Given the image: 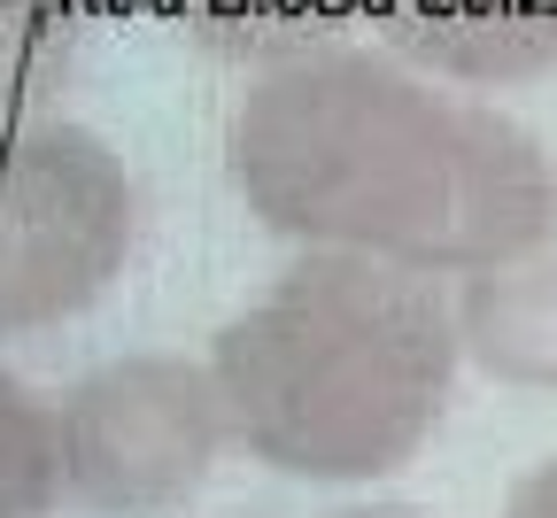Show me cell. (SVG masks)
I'll return each mask as SVG.
<instances>
[{
  "label": "cell",
  "mask_w": 557,
  "mask_h": 518,
  "mask_svg": "<svg viewBox=\"0 0 557 518\" xmlns=\"http://www.w3.org/2000/svg\"><path fill=\"white\" fill-rule=\"evenodd\" d=\"M101 0H0V124L47 116L86 54Z\"/></svg>",
  "instance_id": "ba28073f"
},
{
  "label": "cell",
  "mask_w": 557,
  "mask_h": 518,
  "mask_svg": "<svg viewBox=\"0 0 557 518\" xmlns=\"http://www.w3.org/2000/svg\"><path fill=\"white\" fill-rule=\"evenodd\" d=\"M101 9H139V0H101Z\"/></svg>",
  "instance_id": "7c38bea8"
},
{
  "label": "cell",
  "mask_w": 557,
  "mask_h": 518,
  "mask_svg": "<svg viewBox=\"0 0 557 518\" xmlns=\"http://www.w3.org/2000/svg\"><path fill=\"white\" fill-rule=\"evenodd\" d=\"M364 32L465 94H511L557 70V0H372Z\"/></svg>",
  "instance_id": "5b68a950"
},
{
  "label": "cell",
  "mask_w": 557,
  "mask_h": 518,
  "mask_svg": "<svg viewBox=\"0 0 557 518\" xmlns=\"http://www.w3.org/2000/svg\"><path fill=\"white\" fill-rule=\"evenodd\" d=\"M325 518H426V510H410V503H341Z\"/></svg>",
  "instance_id": "8fae6325"
},
{
  "label": "cell",
  "mask_w": 557,
  "mask_h": 518,
  "mask_svg": "<svg viewBox=\"0 0 557 518\" xmlns=\"http://www.w3.org/2000/svg\"><path fill=\"white\" fill-rule=\"evenodd\" d=\"M62 495V433L54 395L0 363V518H54Z\"/></svg>",
  "instance_id": "9c48e42d"
},
{
  "label": "cell",
  "mask_w": 557,
  "mask_h": 518,
  "mask_svg": "<svg viewBox=\"0 0 557 518\" xmlns=\"http://www.w3.org/2000/svg\"><path fill=\"white\" fill-rule=\"evenodd\" d=\"M139 248L124 156L70 116L0 124V341L86 318Z\"/></svg>",
  "instance_id": "3957f363"
},
{
  "label": "cell",
  "mask_w": 557,
  "mask_h": 518,
  "mask_svg": "<svg viewBox=\"0 0 557 518\" xmlns=\"http://www.w3.org/2000/svg\"><path fill=\"white\" fill-rule=\"evenodd\" d=\"M171 9L209 54L248 62V70L333 47V39H364L372 24V0H171Z\"/></svg>",
  "instance_id": "52a82bcc"
},
{
  "label": "cell",
  "mask_w": 557,
  "mask_h": 518,
  "mask_svg": "<svg viewBox=\"0 0 557 518\" xmlns=\"http://www.w3.org/2000/svg\"><path fill=\"white\" fill-rule=\"evenodd\" d=\"M233 449L278 480L372 488L449 418L465 341L442 279L302 248L209 341Z\"/></svg>",
  "instance_id": "7a4b0ae2"
},
{
  "label": "cell",
  "mask_w": 557,
  "mask_h": 518,
  "mask_svg": "<svg viewBox=\"0 0 557 518\" xmlns=\"http://www.w3.org/2000/svg\"><path fill=\"white\" fill-rule=\"evenodd\" d=\"M225 178L263 233L465 279L511 256L557 201L549 147L487 94L442 86L380 39L248 70Z\"/></svg>",
  "instance_id": "6da1fadb"
},
{
  "label": "cell",
  "mask_w": 557,
  "mask_h": 518,
  "mask_svg": "<svg viewBox=\"0 0 557 518\" xmlns=\"http://www.w3.org/2000/svg\"><path fill=\"white\" fill-rule=\"evenodd\" d=\"M449 303L472 372L519 395H557V201L511 256L465 271Z\"/></svg>",
  "instance_id": "8992f818"
},
{
  "label": "cell",
  "mask_w": 557,
  "mask_h": 518,
  "mask_svg": "<svg viewBox=\"0 0 557 518\" xmlns=\"http://www.w3.org/2000/svg\"><path fill=\"white\" fill-rule=\"evenodd\" d=\"M62 495L94 518H171L218 480L233 418L209 356L132 348L54 395Z\"/></svg>",
  "instance_id": "277c9868"
},
{
  "label": "cell",
  "mask_w": 557,
  "mask_h": 518,
  "mask_svg": "<svg viewBox=\"0 0 557 518\" xmlns=\"http://www.w3.org/2000/svg\"><path fill=\"white\" fill-rule=\"evenodd\" d=\"M504 518H557V457H542L534 472H519V480H511Z\"/></svg>",
  "instance_id": "30bf717a"
}]
</instances>
